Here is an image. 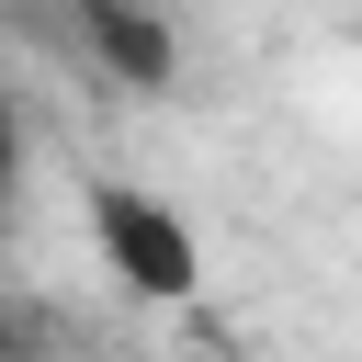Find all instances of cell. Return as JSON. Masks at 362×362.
Listing matches in <instances>:
<instances>
[{
    "label": "cell",
    "mask_w": 362,
    "mask_h": 362,
    "mask_svg": "<svg viewBox=\"0 0 362 362\" xmlns=\"http://www.w3.org/2000/svg\"><path fill=\"white\" fill-rule=\"evenodd\" d=\"M90 249H102V272H113L136 305H181V294L204 283L192 215H181L170 192H147V181H90Z\"/></svg>",
    "instance_id": "cell-1"
},
{
    "label": "cell",
    "mask_w": 362,
    "mask_h": 362,
    "mask_svg": "<svg viewBox=\"0 0 362 362\" xmlns=\"http://www.w3.org/2000/svg\"><path fill=\"white\" fill-rule=\"evenodd\" d=\"M79 45H90L124 90H158V79H170V11H158V0H79Z\"/></svg>",
    "instance_id": "cell-2"
},
{
    "label": "cell",
    "mask_w": 362,
    "mask_h": 362,
    "mask_svg": "<svg viewBox=\"0 0 362 362\" xmlns=\"http://www.w3.org/2000/svg\"><path fill=\"white\" fill-rule=\"evenodd\" d=\"M23 181V113H11V90H0V192Z\"/></svg>",
    "instance_id": "cell-3"
},
{
    "label": "cell",
    "mask_w": 362,
    "mask_h": 362,
    "mask_svg": "<svg viewBox=\"0 0 362 362\" xmlns=\"http://www.w3.org/2000/svg\"><path fill=\"white\" fill-rule=\"evenodd\" d=\"M0 362H23V317L11 305H0Z\"/></svg>",
    "instance_id": "cell-4"
}]
</instances>
